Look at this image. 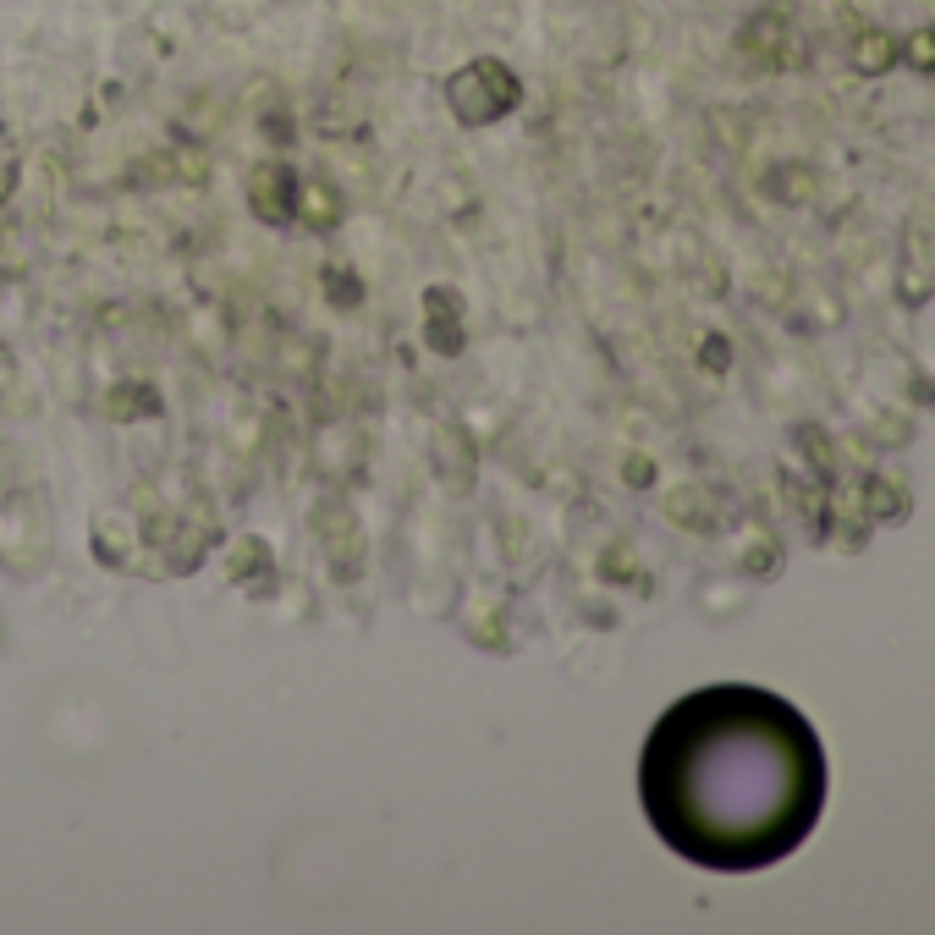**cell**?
Listing matches in <instances>:
<instances>
[{"instance_id":"6da1fadb","label":"cell","mask_w":935,"mask_h":935,"mask_svg":"<svg viewBox=\"0 0 935 935\" xmlns=\"http://www.w3.org/2000/svg\"><path fill=\"white\" fill-rule=\"evenodd\" d=\"M638 798L677 859L721 875L771 870L825 809V749L787 699L716 682L655 721Z\"/></svg>"}]
</instances>
